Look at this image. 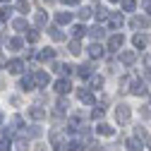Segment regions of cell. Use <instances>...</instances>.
<instances>
[{"label":"cell","instance_id":"29","mask_svg":"<svg viewBox=\"0 0 151 151\" xmlns=\"http://www.w3.org/2000/svg\"><path fill=\"white\" fill-rule=\"evenodd\" d=\"M48 22V14H43V12H36V24H39V27H43Z\"/></svg>","mask_w":151,"mask_h":151},{"label":"cell","instance_id":"42","mask_svg":"<svg viewBox=\"0 0 151 151\" xmlns=\"http://www.w3.org/2000/svg\"><path fill=\"white\" fill-rule=\"evenodd\" d=\"M36 151H46V149H43V146H39V149H36Z\"/></svg>","mask_w":151,"mask_h":151},{"label":"cell","instance_id":"2","mask_svg":"<svg viewBox=\"0 0 151 151\" xmlns=\"http://www.w3.org/2000/svg\"><path fill=\"white\" fill-rule=\"evenodd\" d=\"M50 146H53L55 151H63V149H65L63 137H60V132H58V129H53V132H50Z\"/></svg>","mask_w":151,"mask_h":151},{"label":"cell","instance_id":"43","mask_svg":"<svg viewBox=\"0 0 151 151\" xmlns=\"http://www.w3.org/2000/svg\"><path fill=\"white\" fill-rule=\"evenodd\" d=\"M0 125H3V113H0Z\"/></svg>","mask_w":151,"mask_h":151},{"label":"cell","instance_id":"13","mask_svg":"<svg viewBox=\"0 0 151 151\" xmlns=\"http://www.w3.org/2000/svg\"><path fill=\"white\" fill-rule=\"evenodd\" d=\"M132 27L134 29H146L149 27V17H134V19H132Z\"/></svg>","mask_w":151,"mask_h":151},{"label":"cell","instance_id":"4","mask_svg":"<svg viewBox=\"0 0 151 151\" xmlns=\"http://www.w3.org/2000/svg\"><path fill=\"white\" fill-rule=\"evenodd\" d=\"M122 34H115V36H110V41H108V50H120L122 48Z\"/></svg>","mask_w":151,"mask_h":151},{"label":"cell","instance_id":"36","mask_svg":"<svg viewBox=\"0 0 151 151\" xmlns=\"http://www.w3.org/2000/svg\"><path fill=\"white\" fill-rule=\"evenodd\" d=\"M86 149H89V151H101V144H99V142H89Z\"/></svg>","mask_w":151,"mask_h":151},{"label":"cell","instance_id":"21","mask_svg":"<svg viewBox=\"0 0 151 151\" xmlns=\"http://www.w3.org/2000/svg\"><path fill=\"white\" fill-rule=\"evenodd\" d=\"M22 89H24V91H31V89H34V77H31V74L22 79Z\"/></svg>","mask_w":151,"mask_h":151},{"label":"cell","instance_id":"6","mask_svg":"<svg viewBox=\"0 0 151 151\" xmlns=\"http://www.w3.org/2000/svg\"><path fill=\"white\" fill-rule=\"evenodd\" d=\"M129 91L134 93V96H144V93H146V84L144 82H132V89Z\"/></svg>","mask_w":151,"mask_h":151},{"label":"cell","instance_id":"3","mask_svg":"<svg viewBox=\"0 0 151 151\" xmlns=\"http://www.w3.org/2000/svg\"><path fill=\"white\" fill-rule=\"evenodd\" d=\"M106 19H108V27L110 29H118V27H122V14H118V12H108V17H106Z\"/></svg>","mask_w":151,"mask_h":151},{"label":"cell","instance_id":"35","mask_svg":"<svg viewBox=\"0 0 151 151\" xmlns=\"http://www.w3.org/2000/svg\"><path fill=\"white\" fill-rule=\"evenodd\" d=\"M96 17H99V19L103 22L106 17H108V10H106V7H99V12H96Z\"/></svg>","mask_w":151,"mask_h":151},{"label":"cell","instance_id":"44","mask_svg":"<svg viewBox=\"0 0 151 151\" xmlns=\"http://www.w3.org/2000/svg\"><path fill=\"white\" fill-rule=\"evenodd\" d=\"M110 3H120V0H110Z\"/></svg>","mask_w":151,"mask_h":151},{"label":"cell","instance_id":"40","mask_svg":"<svg viewBox=\"0 0 151 151\" xmlns=\"http://www.w3.org/2000/svg\"><path fill=\"white\" fill-rule=\"evenodd\" d=\"M65 5H79V0H63Z\"/></svg>","mask_w":151,"mask_h":151},{"label":"cell","instance_id":"17","mask_svg":"<svg viewBox=\"0 0 151 151\" xmlns=\"http://www.w3.org/2000/svg\"><path fill=\"white\" fill-rule=\"evenodd\" d=\"M91 74H93V67H91V65H82V67H79V77H82V79H89Z\"/></svg>","mask_w":151,"mask_h":151},{"label":"cell","instance_id":"31","mask_svg":"<svg viewBox=\"0 0 151 151\" xmlns=\"http://www.w3.org/2000/svg\"><path fill=\"white\" fill-rule=\"evenodd\" d=\"M22 46H24V41H22V39H12V41H10V48H12V50H19Z\"/></svg>","mask_w":151,"mask_h":151},{"label":"cell","instance_id":"7","mask_svg":"<svg viewBox=\"0 0 151 151\" xmlns=\"http://www.w3.org/2000/svg\"><path fill=\"white\" fill-rule=\"evenodd\" d=\"M79 101L86 103V106H93V93H91L89 89H82V91H79Z\"/></svg>","mask_w":151,"mask_h":151},{"label":"cell","instance_id":"24","mask_svg":"<svg viewBox=\"0 0 151 151\" xmlns=\"http://www.w3.org/2000/svg\"><path fill=\"white\" fill-rule=\"evenodd\" d=\"M120 3H122V10H125V12H132V10L137 7L134 0H120Z\"/></svg>","mask_w":151,"mask_h":151},{"label":"cell","instance_id":"20","mask_svg":"<svg viewBox=\"0 0 151 151\" xmlns=\"http://www.w3.org/2000/svg\"><path fill=\"white\" fill-rule=\"evenodd\" d=\"M86 34H91V39H96V41H99V39H103V34H106V31H103L101 27H93V29L86 31Z\"/></svg>","mask_w":151,"mask_h":151},{"label":"cell","instance_id":"19","mask_svg":"<svg viewBox=\"0 0 151 151\" xmlns=\"http://www.w3.org/2000/svg\"><path fill=\"white\" fill-rule=\"evenodd\" d=\"M103 86V77L101 74H91V89H101Z\"/></svg>","mask_w":151,"mask_h":151},{"label":"cell","instance_id":"8","mask_svg":"<svg viewBox=\"0 0 151 151\" xmlns=\"http://www.w3.org/2000/svg\"><path fill=\"white\" fill-rule=\"evenodd\" d=\"M70 89H72V84L67 79H58V82H55V91H58V93H67Z\"/></svg>","mask_w":151,"mask_h":151},{"label":"cell","instance_id":"15","mask_svg":"<svg viewBox=\"0 0 151 151\" xmlns=\"http://www.w3.org/2000/svg\"><path fill=\"white\" fill-rule=\"evenodd\" d=\"M29 115H31L34 120H43V118H46V110H43V108H39V106H34V108L29 110Z\"/></svg>","mask_w":151,"mask_h":151},{"label":"cell","instance_id":"22","mask_svg":"<svg viewBox=\"0 0 151 151\" xmlns=\"http://www.w3.org/2000/svg\"><path fill=\"white\" fill-rule=\"evenodd\" d=\"M84 34H86V29H84L82 24H77V27H72V36H74V39H82Z\"/></svg>","mask_w":151,"mask_h":151},{"label":"cell","instance_id":"10","mask_svg":"<svg viewBox=\"0 0 151 151\" xmlns=\"http://www.w3.org/2000/svg\"><path fill=\"white\" fill-rule=\"evenodd\" d=\"M34 82L39 84V86H46V84L50 82V77H48L46 72H36V74H34Z\"/></svg>","mask_w":151,"mask_h":151},{"label":"cell","instance_id":"12","mask_svg":"<svg viewBox=\"0 0 151 151\" xmlns=\"http://www.w3.org/2000/svg\"><path fill=\"white\" fill-rule=\"evenodd\" d=\"M96 129H99V134H103V137H113V134H115V129H113L110 125H106V122H101Z\"/></svg>","mask_w":151,"mask_h":151},{"label":"cell","instance_id":"27","mask_svg":"<svg viewBox=\"0 0 151 151\" xmlns=\"http://www.w3.org/2000/svg\"><path fill=\"white\" fill-rule=\"evenodd\" d=\"M103 113H106V99H103V103H101L96 110H93V118H96V120H99V118H103Z\"/></svg>","mask_w":151,"mask_h":151},{"label":"cell","instance_id":"9","mask_svg":"<svg viewBox=\"0 0 151 151\" xmlns=\"http://www.w3.org/2000/svg\"><path fill=\"white\" fill-rule=\"evenodd\" d=\"M120 60H122L125 65H132V63L137 60V53H134V50H125V53L120 55Z\"/></svg>","mask_w":151,"mask_h":151},{"label":"cell","instance_id":"26","mask_svg":"<svg viewBox=\"0 0 151 151\" xmlns=\"http://www.w3.org/2000/svg\"><path fill=\"white\" fill-rule=\"evenodd\" d=\"M84 146H82V142H77V139H72L70 144H67V151H82Z\"/></svg>","mask_w":151,"mask_h":151},{"label":"cell","instance_id":"5","mask_svg":"<svg viewBox=\"0 0 151 151\" xmlns=\"http://www.w3.org/2000/svg\"><path fill=\"white\" fill-rule=\"evenodd\" d=\"M24 70V63L22 60H10L7 63V72H12V74H19Z\"/></svg>","mask_w":151,"mask_h":151},{"label":"cell","instance_id":"33","mask_svg":"<svg viewBox=\"0 0 151 151\" xmlns=\"http://www.w3.org/2000/svg\"><path fill=\"white\" fill-rule=\"evenodd\" d=\"M10 146H12L10 137H3V142H0V151H10Z\"/></svg>","mask_w":151,"mask_h":151},{"label":"cell","instance_id":"18","mask_svg":"<svg viewBox=\"0 0 151 151\" xmlns=\"http://www.w3.org/2000/svg\"><path fill=\"white\" fill-rule=\"evenodd\" d=\"M55 19H58V24H70V22H72V14H70V12H58Z\"/></svg>","mask_w":151,"mask_h":151},{"label":"cell","instance_id":"39","mask_svg":"<svg viewBox=\"0 0 151 151\" xmlns=\"http://www.w3.org/2000/svg\"><path fill=\"white\" fill-rule=\"evenodd\" d=\"M58 108H60V110H65V108H67V101H65V99H60V101H58Z\"/></svg>","mask_w":151,"mask_h":151},{"label":"cell","instance_id":"14","mask_svg":"<svg viewBox=\"0 0 151 151\" xmlns=\"http://www.w3.org/2000/svg\"><path fill=\"white\" fill-rule=\"evenodd\" d=\"M132 43H134L137 48H144V46L149 43V36H146V34H137L134 39H132Z\"/></svg>","mask_w":151,"mask_h":151},{"label":"cell","instance_id":"38","mask_svg":"<svg viewBox=\"0 0 151 151\" xmlns=\"http://www.w3.org/2000/svg\"><path fill=\"white\" fill-rule=\"evenodd\" d=\"M29 41H31V43L39 41V31H29Z\"/></svg>","mask_w":151,"mask_h":151},{"label":"cell","instance_id":"25","mask_svg":"<svg viewBox=\"0 0 151 151\" xmlns=\"http://www.w3.org/2000/svg\"><path fill=\"white\" fill-rule=\"evenodd\" d=\"M12 12H14L12 7H3V10H0V19H3V22H7L10 17H12Z\"/></svg>","mask_w":151,"mask_h":151},{"label":"cell","instance_id":"11","mask_svg":"<svg viewBox=\"0 0 151 151\" xmlns=\"http://www.w3.org/2000/svg\"><path fill=\"white\" fill-rule=\"evenodd\" d=\"M36 58H39L41 63H46V60H53V58H55V50H53V48H46V50H41L39 55H36Z\"/></svg>","mask_w":151,"mask_h":151},{"label":"cell","instance_id":"32","mask_svg":"<svg viewBox=\"0 0 151 151\" xmlns=\"http://www.w3.org/2000/svg\"><path fill=\"white\" fill-rule=\"evenodd\" d=\"M89 17H91V10H89V7H82V10H79V19H82V22H86Z\"/></svg>","mask_w":151,"mask_h":151},{"label":"cell","instance_id":"16","mask_svg":"<svg viewBox=\"0 0 151 151\" xmlns=\"http://www.w3.org/2000/svg\"><path fill=\"white\" fill-rule=\"evenodd\" d=\"M89 55H91L93 60H99V58H103V48H101L99 43H93V46L89 48Z\"/></svg>","mask_w":151,"mask_h":151},{"label":"cell","instance_id":"1","mask_svg":"<svg viewBox=\"0 0 151 151\" xmlns=\"http://www.w3.org/2000/svg\"><path fill=\"white\" fill-rule=\"evenodd\" d=\"M129 115H132V110H129V106H118V110H115V118H118V122H127L129 120Z\"/></svg>","mask_w":151,"mask_h":151},{"label":"cell","instance_id":"34","mask_svg":"<svg viewBox=\"0 0 151 151\" xmlns=\"http://www.w3.org/2000/svg\"><path fill=\"white\" fill-rule=\"evenodd\" d=\"M50 36H53L55 41H60V39H63V31H60L58 27H50Z\"/></svg>","mask_w":151,"mask_h":151},{"label":"cell","instance_id":"23","mask_svg":"<svg viewBox=\"0 0 151 151\" xmlns=\"http://www.w3.org/2000/svg\"><path fill=\"white\" fill-rule=\"evenodd\" d=\"M127 149H129V151H142L139 139H127Z\"/></svg>","mask_w":151,"mask_h":151},{"label":"cell","instance_id":"30","mask_svg":"<svg viewBox=\"0 0 151 151\" xmlns=\"http://www.w3.org/2000/svg\"><path fill=\"white\" fill-rule=\"evenodd\" d=\"M12 27H14L17 31H22V29H27V19H14V22H12Z\"/></svg>","mask_w":151,"mask_h":151},{"label":"cell","instance_id":"28","mask_svg":"<svg viewBox=\"0 0 151 151\" xmlns=\"http://www.w3.org/2000/svg\"><path fill=\"white\" fill-rule=\"evenodd\" d=\"M70 53H72V55H79V53H82V46H79V41H72V43H70Z\"/></svg>","mask_w":151,"mask_h":151},{"label":"cell","instance_id":"37","mask_svg":"<svg viewBox=\"0 0 151 151\" xmlns=\"http://www.w3.org/2000/svg\"><path fill=\"white\" fill-rule=\"evenodd\" d=\"M137 137H139V139H146V129H144L142 125L137 127Z\"/></svg>","mask_w":151,"mask_h":151},{"label":"cell","instance_id":"41","mask_svg":"<svg viewBox=\"0 0 151 151\" xmlns=\"http://www.w3.org/2000/svg\"><path fill=\"white\" fill-rule=\"evenodd\" d=\"M144 5H151V0H144Z\"/></svg>","mask_w":151,"mask_h":151},{"label":"cell","instance_id":"45","mask_svg":"<svg viewBox=\"0 0 151 151\" xmlns=\"http://www.w3.org/2000/svg\"><path fill=\"white\" fill-rule=\"evenodd\" d=\"M46 3H53V0H46Z\"/></svg>","mask_w":151,"mask_h":151}]
</instances>
